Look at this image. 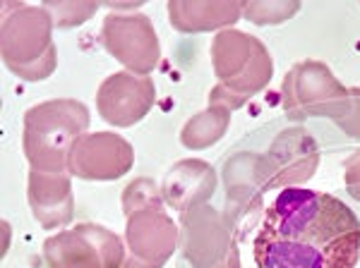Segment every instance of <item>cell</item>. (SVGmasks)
<instances>
[{
    "instance_id": "cell-10",
    "label": "cell",
    "mask_w": 360,
    "mask_h": 268,
    "mask_svg": "<svg viewBox=\"0 0 360 268\" xmlns=\"http://www.w3.org/2000/svg\"><path fill=\"white\" fill-rule=\"evenodd\" d=\"M101 46L137 77H149L161 60V43L147 15H108L101 25Z\"/></svg>"
},
{
    "instance_id": "cell-13",
    "label": "cell",
    "mask_w": 360,
    "mask_h": 268,
    "mask_svg": "<svg viewBox=\"0 0 360 268\" xmlns=\"http://www.w3.org/2000/svg\"><path fill=\"white\" fill-rule=\"evenodd\" d=\"M269 173V189L303 187L319 166V147L303 127L278 132L264 156Z\"/></svg>"
},
{
    "instance_id": "cell-15",
    "label": "cell",
    "mask_w": 360,
    "mask_h": 268,
    "mask_svg": "<svg viewBox=\"0 0 360 268\" xmlns=\"http://www.w3.org/2000/svg\"><path fill=\"white\" fill-rule=\"evenodd\" d=\"M214 192H217V170L200 159L173 163L161 185L164 201L178 213H185L200 203H209Z\"/></svg>"
},
{
    "instance_id": "cell-8",
    "label": "cell",
    "mask_w": 360,
    "mask_h": 268,
    "mask_svg": "<svg viewBox=\"0 0 360 268\" xmlns=\"http://www.w3.org/2000/svg\"><path fill=\"white\" fill-rule=\"evenodd\" d=\"M125 256L123 240L96 223H79L44 242L49 268H123Z\"/></svg>"
},
{
    "instance_id": "cell-5",
    "label": "cell",
    "mask_w": 360,
    "mask_h": 268,
    "mask_svg": "<svg viewBox=\"0 0 360 268\" xmlns=\"http://www.w3.org/2000/svg\"><path fill=\"white\" fill-rule=\"evenodd\" d=\"M0 53L15 77L25 81H44L56 72L58 51L53 43V20L44 8L17 3L3 8Z\"/></svg>"
},
{
    "instance_id": "cell-16",
    "label": "cell",
    "mask_w": 360,
    "mask_h": 268,
    "mask_svg": "<svg viewBox=\"0 0 360 268\" xmlns=\"http://www.w3.org/2000/svg\"><path fill=\"white\" fill-rule=\"evenodd\" d=\"M243 17V3L236 0H173L168 3V20L176 32L202 34V32H224L231 29Z\"/></svg>"
},
{
    "instance_id": "cell-4",
    "label": "cell",
    "mask_w": 360,
    "mask_h": 268,
    "mask_svg": "<svg viewBox=\"0 0 360 268\" xmlns=\"http://www.w3.org/2000/svg\"><path fill=\"white\" fill-rule=\"evenodd\" d=\"M89 127V108L75 98H53L25 113L22 151L32 170L65 173L68 156Z\"/></svg>"
},
{
    "instance_id": "cell-7",
    "label": "cell",
    "mask_w": 360,
    "mask_h": 268,
    "mask_svg": "<svg viewBox=\"0 0 360 268\" xmlns=\"http://www.w3.org/2000/svg\"><path fill=\"white\" fill-rule=\"evenodd\" d=\"M180 249L193 268H243L229 218L209 203L180 213Z\"/></svg>"
},
{
    "instance_id": "cell-2",
    "label": "cell",
    "mask_w": 360,
    "mask_h": 268,
    "mask_svg": "<svg viewBox=\"0 0 360 268\" xmlns=\"http://www.w3.org/2000/svg\"><path fill=\"white\" fill-rule=\"evenodd\" d=\"M125 264L123 268H164L180 244L176 220L154 180L137 177L123 189Z\"/></svg>"
},
{
    "instance_id": "cell-1",
    "label": "cell",
    "mask_w": 360,
    "mask_h": 268,
    "mask_svg": "<svg viewBox=\"0 0 360 268\" xmlns=\"http://www.w3.org/2000/svg\"><path fill=\"white\" fill-rule=\"evenodd\" d=\"M360 220L341 199L288 187L264 211L255 237L257 268H356Z\"/></svg>"
},
{
    "instance_id": "cell-3",
    "label": "cell",
    "mask_w": 360,
    "mask_h": 268,
    "mask_svg": "<svg viewBox=\"0 0 360 268\" xmlns=\"http://www.w3.org/2000/svg\"><path fill=\"white\" fill-rule=\"evenodd\" d=\"M212 67L217 86L209 91L212 106L243 108L274 77V62L266 46L252 34L224 29L212 41Z\"/></svg>"
},
{
    "instance_id": "cell-14",
    "label": "cell",
    "mask_w": 360,
    "mask_h": 268,
    "mask_svg": "<svg viewBox=\"0 0 360 268\" xmlns=\"http://www.w3.org/2000/svg\"><path fill=\"white\" fill-rule=\"evenodd\" d=\"M27 201L41 228H63L75 215L72 180L65 173L29 170Z\"/></svg>"
},
{
    "instance_id": "cell-17",
    "label": "cell",
    "mask_w": 360,
    "mask_h": 268,
    "mask_svg": "<svg viewBox=\"0 0 360 268\" xmlns=\"http://www.w3.org/2000/svg\"><path fill=\"white\" fill-rule=\"evenodd\" d=\"M231 125V110L226 106H212L209 103L207 110L197 113L195 118H190L180 130V144L190 151H202L214 147L217 142H221Z\"/></svg>"
},
{
    "instance_id": "cell-12",
    "label": "cell",
    "mask_w": 360,
    "mask_h": 268,
    "mask_svg": "<svg viewBox=\"0 0 360 268\" xmlns=\"http://www.w3.org/2000/svg\"><path fill=\"white\" fill-rule=\"evenodd\" d=\"M156 103L154 79L127 72H113L96 91V110L113 127H132L149 115Z\"/></svg>"
},
{
    "instance_id": "cell-19",
    "label": "cell",
    "mask_w": 360,
    "mask_h": 268,
    "mask_svg": "<svg viewBox=\"0 0 360 268\" xmlns=\"http://www.w3.org/2000/svg\"><path fill=\"white\" fill-rule=\"evenodd\" d=\"M44 8L51 13L53 27L70 29V27L84 25L89 17H94L98 3H44Z\"/></svg>"
},
{
    "instance_id": "cell-18",
    "label": "cell",
    "mask_w": 360,
    "mask_h": 268,
    "mask_svg": "<svg viewBox=\"0 0 360 268\" xmlns=\"http://www.w3.org/2000/svg\"><path fill=\"white\" fill-rule=\"evenodd\" d=\"M300 3L298 0H252V3H243V17L250 20L257 27H274L288 22L293 15H298Z\"/></svg>"
},
{
    "instance_id": "cell-11",
    "label": "cell",
    "mask_w": 360,
    "mask_h": 268,
    "mask_svg": "<svg viewBox=\"0 0 360 268\" xmlns=\"http://www.w3.org/2000/svg\"><path fill=\"white\" fill-rule=\"evenodd\" d=\"M135 166V149L115 132H86L68 156V175L79 180L111 182Z\"/></svg>"
},
{
    "instance_id": "cell-6",
    "label": "cell",
    "mask_w": 360,
    "mask_h": 268,
    "mask_svg": "<svg viewBox=\"0 0 360 268\" xmlns=\"http://www.w3.org/2000/svg\"><path fill=\"white\" fill-rule=\"evenodd\" d=\"M283 113L291 120H339L348 103V89L324 62L300 60L288 69L281 84Z\"/></svg>"
},
{
    "instance_id": "cell-21",
    "label": "cell",
    "mask_w": 360,
    "mask_h": 268,
    "mask_svg": "<svg viewBox=\"0 0 360 268\" xmlns=\"http://www.w3.org/2000/svg\"><path fill=\"white\" fill-rule=\"evenodd\" d=\"M344 182H346L348 194L356 201H360V149L353 151L344 161Z\"/></svg>"
},
{
    "instance_id": "cell-9",
    "label": "cell",
    "mask_w": 360,
    "mask_h": 268,
    "mask_svg": "<svg viewBox=\"0 0 360 268\" xmlns=\"http://www.w3.org/2000/svg\"><path fill=\"white\" fill-rule=\"evenodd\" d=\"M226 218L238 240L248 235L264 213L262 194L269 192L266 161L259 154H236L224 166Z\"/></svg>"
},
{
    "instance_id": "cell-20",
    "label": "cell",
    "mask_w": 360,
    "mask_h": 268,
    "mask_svg": "<svg viewBox=\"0 0 360 268\" xmlns=\"http://www.w3.org/2000/svg\"><path fill=\"white\" fill-rule=\"evenodd\" d=\"M336 125L351 139H360V86L348 89V103L344 113H341V118L336 120Z\"/></svg>"
}]
</instances>
